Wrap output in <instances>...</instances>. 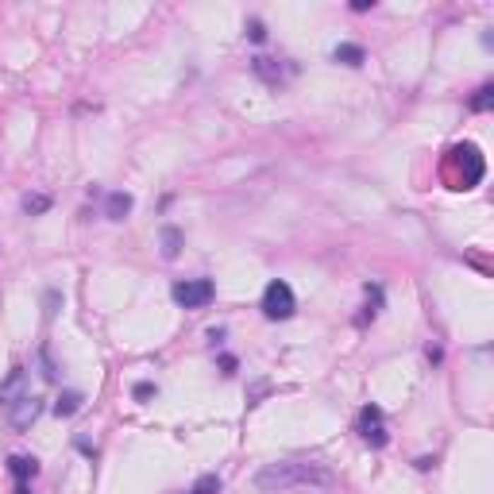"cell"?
Instances as JSON below:
<instances>
[{"label":"cell","mask_w":494,"mask_h":494,"mask_svg":"<svg viewBox=\"0 0 494 494\" xmlns=\"http://www.w3.org/2000/svg\"><path fill=\"white\" fill-rule=\"evenodd\" d=\"M336 475L332 467L317 464V459H278V464H267L255 471V490L263 494H282L294 487H332Z\"/></svg>","instance_id":"obj_1"},{"label":"cell","mask_w":494,"mask_h":494,"mask_svg":"<svg viewBox=\"0 0 494 494\" xmlns=\"http://www.w3.org/2000/svg\"><path fill=\"white\" fill-rule=\"evenodd\" d=\"M448 155H452L448 162L459 170V174H456V189H475L483 182L487 162H483V155H479V147H475V143H456Z\"/></svg>","instance_id":"obj_2"},{"label":"cell","mask_w":494,"mask_h":494,"mask_svg":"<svg viewBox=\"0 0 494 494\" xmlns=\"http://www.w3.org/2000/svg\"><path fill=\"white\" fill-rule=\"evenodd\" d=\"M259 309H263V317H267V320H290L294 313H298V298H294L290 282H282V278H270L267 290H263Z\"/></svg>","instance_id":"obj_3"},{"label":"cell","mask_w":494,"mask_h":494,"mask_svg":"<svg viewBox=\"0 0 494 494\" xmlns=\"http://www.w3.org/2000/svg\"><path fill=\"white\" fill-rule=\"evenodd\" d=\"M170 298H174L182 309H205L212 298H217V286H212V278H186V282L170 286Z\"/></svg>","instance_id":"obj_4"},{"label":"cell","mask_w":494,"mask_h":494,"mask_svg":"<svg viewBox=\"0 0 494 494\" xmlns=\"http://www.w3.org/2000/svg\"><path fill=\"white\" fill-rule=\"evenodd\" d=\"M356 429H359V436H363L370 448H386V444H390V433H386V417H382V409H378V406H363V409H359Z\"/></svg>","instance_id":"obj_5"},{"label":"cell","mask_w":494,"mask_h":494,"mask_svg":"<svg viewBox=\"0 0 494 494\" xmlns=\"http://www.w3.org/2000/svg\"><path fill=\"white\" fill-rule=\"evenodd\" d=\"M39 417H43V398H35V394H23L20 402L8 406V425H12L16 433H28Z\"/></svg>","instance_id":"obj_6"},{"label":"cell","mask_w":494,"mask_h":494,"mask_svg":"<svg viewBox=\"0 0 494 494\" xmlns=\"http://www.w3.org/2000/svg\"><path fill=\"white\" fill-rule=\"evenodd\" d=\"M251 70H255V78H263L267 85H282L286 78H294V70L298 66H290V62H282V59H251Z\"/></svg>","instance_id":"obj_7"},{"label":"cell","mask_w":494,"mask_h":494,"mask_svg":"<svg viewBox=\"0 0 494 494\" xmlns=\"http://www.w3.org/2000/svg\"><path fill=\"white\" fill-rule=\"evenodd\" d=\"M23 394H28V370L12 367V370H8V378L0 382V402H4V406H12V402H20Z\"/></svg>","instance_id":"obj_8"},{"label":"cell","mask_w":494,"mask_h":494,"mask_svg":"<svg viewBox=\"0 0 494 494\" xmlns=\"http://www.w3.org/2000/svg\"><path fill=\"white\" fill-rule=\"evenodd\" d=\"M131 193H124V189H112L109 197H104V217L109 220H128V212H131Z\"/></svg>","instance_id":"obj_9"},{"label":"cell","mask_w":494,"mask_h":494,"mask_svg":"<svg viewBox=\"0 0 494 494\" xmlns=\"http://www.w3.org/2000/svg\"><path fill=\"white\" fill-rule=\"evenodd\" d=\"M8 471L16 483H31L39 475V459L35 456H8Z\"/></svg>","instance_id":"obj_10"},{"label":"cell","mask_w":494,"mask_h":494,"mask_svg":"<svg viewBox=\"0 0 494 494\" xmlns=\"http://www.w3.org/2000/svg\"><path fill=\"white\" fill-rule=\"evenodd\" d=\"M159 243H162V259L174 263L178 255H182V228L167 224V228H162V236H159Z\"/></svg>","instance_id":"obj_11"},{"label":"cell","mask_w":494,"mask_h":494,"mask_svg":"<svg viewBox=\"0 0 494 494\" xmlns=\"http://www.w3.org/2000/svg\"><path fill=\"white\" fill-rule=\"evenodd\" d=\"M332 62H344V66H363L367 62V51L359 43H340L332 51Z\"/></svg>","instance_id":"obj_12"},{"label":"cell","mask_w":494,"mask_h":494,"mask_svg":"<svg viewBox=\"0 0 494 494\" xmlns=\"http://www.w3.org/2000/svg\"><path fill=\"white\" fill-rule=\"evenodd\" d=\"M81 406H85V398H81L78 390H66L62 398L54 402V414H59V417H73V414H78Z\"/></svg>","instance_id":"obj_13"},{"label":"cell","mask_w":494,"mask_h":494,"mask_svg":"<svg viewBox=\"0 0 494 494\" xmlns=\"http://www.w3.org/2000/svg\"><path fill=\"white\" fill-rule=\"evenodd\" d=\"M378 309H382V286H367V309L359 313V325L375 320V317H378Z\"/></svg>","instance_id":"obj_14"},{"label":"cell","mask_w":494,"mask_h":494,"mask_svg":"<svg viewBox=\"0 0 494 494\" xmlns=\"http://www.w3.org/2000/svg\"><path fill=\"white\" fill-rule=\"evenodd\" d=\"M490 104H494V85H479V89H475V97L467 101V109H471V112H487Z\"/></svg>","instance_id":"obj_15"},{"label":"cell","mask_w":494,"mask_h":494,"mask_svg":"<svg viewBox=\"0 0 494 494\" xmlns=\"http://www.w3.org/2000/svg\"><path fill=\"white\" fill-rule=\"evenodd\" d=\"M51 209V197L47 193H28L23 197V212H28V217H39V212H47Z\"/></svg>","instance_id":"obj_16"},{"label":"cell","mask_w":494,"mask_h":494,"mask_svg":"<svg viewBox=\"0 0 494 494\" xmlns=\"http://www.w3.org/2000/svg\"><path fill=\"white\" fill-rule=\"evenodd\" d=\"M189 494H220V475L217 471H209V475H201V479L189 487Z\"/></svg>","instance_id":"obj_17"},{"label":"cell","mask_w":494,"mask_h":494,"mask_svg":"<svg viewBox=\"0 0 494 494\" xmlns=\"http://www.w3.org/2000/svg\"><path fill=\"white\" fill-rule=\"evenodd\" d=\"M39 363H43V378L47 382H59V367H54V359H51V348H39Z\"/></svg>","instance_id":"obj_18"},{"label":"cell","mask_w":494,"mask_h":494,"mask_svg":"<svg viewBox=\"0 0 494 494\" xmlns=\"http://www.w3.org/2000/svg\"><path fill=\"white\" fill-rule=\"evenodd\" d=\"M243 31H247V39H251V43H263V39H267V23H263V20H247Z\"/></svg>","instance_id":"obj_19"},{"label":"cell","mask_w":494,"mask_h":494,"mask_svg":"<svg viewBox=\"0 0 494 494\" xmlns=\"http://www.w3.org/2000/svg\"><path fill=\"white\" fill-rule=\"evenodd\" d=\"M131 394H135L139 402H147V398H155L159 390H155V382H135V390H131Z\"/></svg>","instance_id":"obj_20"},{"label":"cell","mask_w":494,"mask_h":494,"mask_svg":"<svg viewBox=\"0 0 494 494\" xmlns=\"http://www.w3.org/2000/svg\"><path fill=\"white\" fill-rule=\"evenodd\" d=\"M43 306H47V317H54V306H59V290H47V294H43Z\"/></svg>","instance_id":"obj_21"},{"label":"cell","mask_w":494,"mask_h":494,"mask_svg":"<svg viewBox=\"0 0 494 494\" xmlns=\"http://www.w3.org/2000/svg\"><path fill=\"white\" fill-rule=\"evenodd\" d=\"M220 370H224V375H236V356H220Z\"/></svg>","instance_id":"obj_22"},{"label":"cell","mask_w":494,"mask_h":494,"mask_svg":"<svg viewBox=\"0 0 494 494\" xmlns=\"http://www.w3.org/2000/svg\"><path fill=\"white\" fill-rule=\"evenodd\" d=\"M375 8V0H351V12H370Z\"/></svg>","instance_id":"obj_23"},{"label":"cell","mask_w":494,"mask_h":494,"mask_svg":"<svg viewBox=\"0 0 494 494\" xmlns=\"http://www.w3.org/2000/svg\"><path fill=\"white\" fill-rule=\"evenodd\" d=\"M16 494H31V487L28 483H16Z\"/></svg>","instance_id":"obj_24"}]
</instances>
